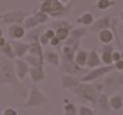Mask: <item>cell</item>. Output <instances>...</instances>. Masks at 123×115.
Listing matches in <instances>:
<instances>
[{
	"label": "cell",
	"instance_id": "1",
	"mask_svg": "<svg viewBox=\"0 0 123 115\" xmlns=\"http://www.w3.org/2000/svg\"><path fill=\"white\" fill-rule=\"evenodd\" d=\"M0 84H9L13 88V97H27L25 86L22 84V79L18 77L15 70V59L0 54Z\"/></svg>",
	"mask_w": 123,
	"mask_h": 115
},
{
	"label": "cell",
	"instance_id": "2",
	"mask_svg": "<svg viewBox=\"0 0 123 115\" xmlns=\"http://www.w3.org/2000/svg\"><path fill=\"white\" fill-rule=\"evenodd\" d=\"M36 11L47 13L53 20L63 18V16L71 15V11H73V2L63 4V2H60V0H42V4L36 7Z\"/></svg>",
	"mask_w": 123,
	"mask_h": 115
},
{
	"label": "cell",
	"instance_id": "3",
	"mask_svg": "<svg viewBox=\"0 0 123 115\" xmlns=\"http://www.w3.org/2000/svg\"><path fill=\"white\" fill-rule=\"evenodd\" d=\"M71 92H73L80 101L92 104L94 108H96L98 99H100V94H101L100 88H98V84H96V81H94V83H83V81H81V83L78 84V86H74Z\"/></svg>",
	"mask_w": 123,
	"mask_h": 115
},
{
	"label": "cell",
	"instance_id": "4",
	"mask_svg": "<svg viewBox=\"0 0 123 115\" xmlns=\"http://www.w3.org/2000/svg\"><path fill=\"white\" fill-rule=\"evenodd\" d=\"M47 101H49V99H47L45 94H43L42 90L36 86V84H33V86L29 88V92H27L24 108H40V106H43Z\"/></svg>",
	"mask_w": 123,
	"mask_h": 115
},
{
	"label": "cell",
	"instance_id": "5",
	"mask_svg": "<svg viewBox=\"0 0 123 115\" xmlns=\"http://www.w3.org/2000/svg\"><path fill=\"white\" fill-rule=\"evenodd\" d=\"M101 81H103L105 94L112 95L118 88H121V86H123V72H119V70H112V72L107 74Z\"/></svg>",
	"mask_w": 123,
	"mask_h": 115
},
{
	"label": "cell",
	"instance_id": "6",
	"mask_svg": "<svg viewBox=\"0 0 123 115\" xmlns=\"http://www.w3.org/2000/svg\"><path fill=\"white\" fill-rule=\"evenodd\" d=\"M112 70H116L114 65H101V67H98V68L89 70L85 76H81V81H83V83H94V81H98V79H103Z\"/></svg>",
	"mask_w": 123,
	"mask_h": 115
},
{
	"label": "cell",
	"instance_id": "7",
	"mask_svg": "<svg viewBox=\"0 0 123 115\" xmlns=\"http://www.w3.org/2000/svg\"><path fill=\"white\" fill-rule=\"evenodd\" d=\"M49 20H51V16L47 15V13H43V11H33V15L25 18V22H24V27H25L27 31H29V29H36V27H40V25H43V23H47Z\"/></svg>",
	"mask_w": 123,
	"mask_h": 115
},
{
	"label": "cell",
	"instance_id": "8",
	"mask_svg": "<svg viewBox=\"0 0 123 115\" xmlns=\"http://www.w3.org/2000/svg\"><path fill=\"white\" fill-rule=\"evenodd\" d=\"M89 72L87 67H80L76 61H62L60 63V74H69V76H85Z\"/></svg>",
	"mask_w": 123,
	"mask_h": 115
},
{
	"label": "cell",
	"instance_id": "9",
	"mask_svg": "<svg viewBox=\"0 0 123 115\" xmlns=\"http://www.w3.org/2000/svg\"><path fill=\"white\" fill-rule=\"evenodd\" d=\"M27 13L25 11H9V13H4V15H0V22H4L6 25H15V23H24L27 18Z\"/></svg>",
	"mask_w": 123,
	"mask_h": 115
},
{
	"label": "cell",
	"instance_id": "10",
	"mask_svg": "<svg viewBox=\"0 0 123 115\" xmlns=\"http://www.w3.org/2000/svg\"><path fill=\"white\" fill-rule=\"evenodd\" d=\"M87 31H89V27H76V29H73L69 38L63 42V45H71V47H74V49L78 50L80 49V42H81V38L87 34Z\"/></svg>",
	"mask_w": 123,
	"mask_h": 115
},
{
	"label": "cell",
	"instance_id": "11",
	"mask_svg": "<svg viewBox=\"0 0 123 115\" xmlns=\"http://www.w3.org/2000/svg\"><path fill=\"white\" fill-rule=\"evenodd\" d=\"M112 18H114V16H109V15L96 18V20H94V23H92V25L89 27V31H92V32H96V34H98V32H100V31H103V29H111Z\"/></svg>",
	"mask_w": 123,
	"mask_h": 115
},
{
	"label": "cell",
	"instance_id": "12",
	"mask_svg": "<svg viewBox=\"0 0 123 115\" xmlns=\"http://www.w3.org/2000/svg\"><path fill=\"white\" fill-rule=\"evenodd\" d=\"M98 52H100V56H101V63H103V65H114V61H112L114 47H112L111 43H101V47L98 49Z\"/></svg>",
	"mask_w": 123,
	"mask_h": 115
},
{
	"label": "cell",
	"instance_id": "13",
	"mask_svg": "<svg viewBox=\"0 0 123 115\" xmlns=\"http://www.w3.org/2000/svg\"><path fill=\"white\" fill-rule=\"evenodd\" d=\"M80 83H81V77H78V76L60 74V84H62V88H65V90H73L74 86H78Z\"/></svg>",
	"mask_w": 123,
	"mask_h": 115
},
{
	"label": "cell",
	"instance_id": "14",
	"mask_svg": "<svg viewBox=\"0 0 123 115\" xmlns=\"http://www.w3.org/2000/svg\"><path fill=\"white\" fill-rule=\"evenodd\" d=\"M25 32H27V29L24 27V23H15V25H9V31H7V34H9V38L11 40H24L25 38Z\"/></svg>",
	"mask_w": 123,
	"mask_h": 115
},
{
	"label": "cell",
	"instance_id": "15",
	"mask_svg": "<svg viewBox=\"0 0 123 115\" xmlns=\"http://www.w3.org/2000/svg\"><path fill=\"white\" fill-rule=\"evenodd\" d=\"M103 63H101V56L98 52V49H91L89 50V58H87V68L92 70V68H98Z\"/></svg>",
	"mask_w": 123,
	"mask_h": 115
},
{
	"label": "cell",
	"instance_id": "16",
	"mask_svg": "<svg viewBox=\"0 0 123 115\" xmlns=\"http://www.w3.org/2000/svg\"><path fill=\"white\" fill-rule=\"evenodd\" d=\"M15 70H16V74H18L20 79H24V77L29 76L31 67L27 65V61L24 59V58H16V59H15Z\"/></svg>",
	"mask_w": 123,
	"mask_h": 115
},
{
	"label": "cell",
	"instance_id": "17",
	"mask_svg": "<svg viewBox=\"0 0 123 115\" xmlns=\"http://www.w3.org/2000/svg\"><path fill=\"white\" fill-rule=\"evenodd\" d=\"M96 110L101 111V113H109V110H112V108H111V95H109V94H105V92L100 94V99H98Z\"/></svg>",
	"mask_w": 123,
	"mask_h": 115
},
{
	"label": "cell",
	"instance_id": "18",
	"mask_svg": "<svg viewBox=\"0 0 123 115\" xmlns=\"http://www.w3.org/2000/svg\"><path fill=\"white\" fill-rule=\"evenodd\" d=\"M43 59H45V63H49V65H53V67H60V63H62L60 54H58L56 50H53V49L43 50Z\"/></svg>",
	"mask_w": 123,
	"mask_h": 115
},
{
	"label": "cell",
	"instance_id": "19",
	"mask_svg": "<svg viewBox=\"0 0 123 115\" xmlns=\"http://www.w3.org/2000/svg\"><path fill=\"white\" fill-rule=\"evenodd\" d=\"M29 77L33 81V84H38L45 79V72H43V67H31L29 70Z\"/></svg>",
	"mask_w": 123,
	"mask_h": 115
},
{
	"label": "cell",
	"instance_id": "20",
	"mask_svg": "<svg viewBox=\"0 0 123 115\" xmlns=\"http://www.w3.org/2000/svg\"><path fill=\"white\" fill-rule=\"evenodd\" d=\"M76 52H78V50L74 49V47H71V45H62V50H60L62 61H74Z\"/></svg>",
	"mask_w": 123,
	"mask_h": 115
},
{
	"label": "cell",
	"instance_id": "21",
	"mask_svg": "<svg viewBox=\"0 0 123 115\" xmlns=\"http://www.w3.org/2000/svg\"><path fill=\"white\" fill-rule=\"evenodd\" d=\"M13 49H15L16 58H24L27 52H29V43L24 42V40H16V42L13 43Z\"/></svg>",
	"mask_w": 123,
	"mask_h": 115
},
{
	"label": "cell",
	"instance_id": "22",
	"mask_svg": "<svg viewBox=\"0 0 123 115\" xmlns=\"http://www.w3.org/2000/svg\"><path fill=\"white\" fill-rule=\"evenodd\" d=\"M94 15H92V13H83V15H80L78 16V25H81V27H91L92 23H94Z\"/></svg>",
	"mask_w": 123,
	"mask_h": 115
},
{
	"label": "cell",
	"instance_id": "23",
	"mask_svg": "<svg viewBox=\"0 0 123 115\" xmlns=\"http://www.w3.org/2000/svg\"><path fill=\"white\" fill-rule=\"evenodd\" d=\"M51 29H74L73 23L65 18H56L51 22Z\"/></svg>",
	"mask_w": 123,
	"mask_h": 115
},
{
	"label": "cell",
	"instance_id": "24",
	"mask_svg": "<svg viewBox=\"0 0 123 115\" xmlns=\"http://www.w3.org/2000/svg\"><path fill=\"white\" fill-rule=\"evenodd\" d=\"M42 29H38V27H36V29H29V31L25 32V42L27 43H31V42H40V36H42Z\"/></svg>",
	"mask_w": 123,
	"mask_h": 115
},
{
	"label": "cell",
	"instance_id": "25",
	"mask_svg": "<svg viewBox=\"0 0 123 115\" xmlns=\"http://www.w3.org/2000/svg\"><path fill=\"white\" fill-rule=\"evenodd\" d=\"M24 59L27 61V65H29V67H43V63H45V59L35 56V54H25Z\"/></svg>",
	"mask_w": 123,
	"mask_h": 115
},
{
	"label": "cell",
	"instance_id": "26",
	"mask_svg": "<svg viewBox=\"0 0 123 115\" xmlns=\"http://www.w3.org/2000/svg\"><path fill=\"white\" fill-rule=\"evenodd\" d=\"M98 40H100V43H111L114 38V32H112V29H103V31L98 32Z\"/></svg>",
	"mask_w": 123,
	"mask_h": 115
},
{
	"label": "cell",
	"instance_id": "27",
	"mask_svg": "<svg viewBox=\"0 0 123 115\" xmlns=\"http://www.w3.org/2000/svg\"><path fill=\"white\" fill-rule=\"evenodd\" d=\"M27 54H35V56H38V58L43 59V45L40 42H31L29 43V52Z\"/></svg>",
	"mask_w": 123,
	"mask_h": 115
},
{
	"label": "cell",
	"instance_id": "28",
	"mask_svg": "<svg viewBox=\"0 0 123 115\" xmlns=\"http://www.w3.org/2000/svg\"><path fill=\"white\" fill-rule=\"evenodd\" d=\"M63 115H78V106L69 99H63Z\"/></svg>",
	"mask_w": 123,
	"mask_h": 115
},
{
	"label": "cell",
	"instance_id": "29",
	"mask_svg": "<svg viewBox=\"0 0 123 115\" xmlns=\"http://www.w3.org/2000/svg\"><path fill=\"white\" fill-rule=\"evenodd\" d=\"M87 58H89V50L78 49V52H76V58H74V61H76L80 67H87Z\"/></svg>",
	"mask_w": 123,
	"mask_h": 115
},
{
	"label": "cell",
	"instance_id": "30",
	"mask_svg": "<svg viewBox=\"0 0 123 115\" xmlns=\"http://www.w3.org/2000/svg\"><path fill=\"white\" fill-rule=\"evenodd\" d=\"M54 36H56V31L49 27V29H45V31L42 32V36H40V43H42V45H49V42L54 38Z\"/></svg>",
	"mask_w": 123,
	"mask_h": 115
},
{
	"label": "cell",
	"instance_id": "31",
	"mask_svg": "<svg viewBox=\"0 0 123 115\" xmlns=\"http://www.w3.org/2000/svg\"><path fill=\"white\" fill-rule=\"evenodd\" d=\"M0 54L6 58H9V59H16V54H15V49H13V43H6L2 49H0Z\"/></svg>",
	"mask_w": 123,
	"mask_h": 115
},
{
	"label": "cell",
	"instance_id": "32",
	"mask_svg": "<svg viewBox=\"0 0 123 115\" xmlns=\"http://www.w3.org/2000/svg\"><path fill=\"white\" fill-rule=\"evenodd\" d=\"M111 108H112V110H121V108H123V95H119V94H112V95H111Z\"/></svg>",
	"mask_w": 123,
	"mask_h": 115
},
{
	"label": "cell",
	"instance_id": "33",
	"mask_svg": "<svg viewBox=\"0 0 123 115\" xmlns=\"http://www.w3.org/2000/svg\"><path fill=\"white\" fill-rule=\"evenodd\" d=\"M114 5H116L114 0H98L96 2V9H100V11H105V9L114 7Z\"/></svg>",
	"mask_w": 123,
	"mask_h": 115
},
{
	"label": "cell",
	"instance_id": "34",
	"mask_svg": "<svg viewBox=\"0 0 123 115\" xmlns=\"http://www.w3.org/2000/svg\"><path fill=\"white\" fill-rule=\"evenodd\" d=\"M78 115H96V113H94V110H92L91 106L80 104V106H78Z\"/></svg>",
	"mask_w": 123,
	"mask_h": 115
},
{
	"label": "cell",
	"instance_id": "35",
	"mask_svg": "<svg viewBox=\"0 0 123 115\" xmlns=\"http://www.w3.org/2000/svg\"><path fill=\"white\" fill-rule=\"evenodd\" d=\"M54 31H56V38H60L62 42H65V40L69 38V34H71L73 29H54Z\"/></svg>",
	"mask_w": 123,
	"mask_h": 115
},
{
	"label": "cell",
	"instance_id": "36",
	"mask_svg": "<svg viewBox=\"0 0 123 115\" xmlns=\"http://www.w3.org/2000/svg\"><path fill=\"white\" fill-rule=\"evenodd\" d=\"M49 45H51V47H54V49H60V47L63 45V42H62L60 38H56V36H54V38L49 42Z\"/></svg>",
	"mask_w": 123,
	"mask_h": 115
},
{
	"label": "cell",
	"instance_id": "37",
	"mask_svg": "<svg viewBox=\"0 0 123 115\" xmlns=\"http://www.w3.org/2000/svg\"><path fill=\"white\" fill-rule=\"evenodd\" d=\"M2 113H4V115H18V111H16L15 108H4Z\"/></svg>",
	"mask_w": 123,
	"mask_h": 115
},
{
	"label": "cell",
	"instance_id": "38",
	"mask_svg": "<svg viewBox=\"0 0 123 115\" xmlns=\"http://www.w3.org/2000/svg\"><path fill=\"white\" fill-rule=\"evenodd\" d=\"M119 59H121V50H114V52H112V61H119Z\"/></svg>",
	"mask_w": 123,
	"mask_h": 115
},
{
	"label": "cell",
	"instance_id": "39",
	"mask_svg": "<svg viewBox=\"0 0 123 115\" xmlns=\"http://www.w3.org/2000/svg\"><path fill=\"white\" fill-rule=\"evenodd\" d=\"M114 68H116V70H119V72H123V59H119V61H116V63H114Z\"/></svg>",
	"mask_w": 123,
	"mask_h": 115
},
{
	"label": "cell",
	"instance_id": "40",
	"mask_svg": "<svg viewBox=\"0 0 123 115\" xmlns=\"http://www.w3.org/2000/svg\"><path fill=\"white\" fill-rule=\"evenodd\" d=\"M6 43H7V40H6V36H2V38H0V49H2Z\"/></svg>",
	"mask_w": 123,
	"mask_h": 115
},
{
	"label": "cell",
	"instance_id": "41",
	"mask_svg": "<svg viewBox=\"0 0 123 115\" xmlns=\"http://www.w3.org/2000/svg\"><path fill=\"white\" fill-rule=\"evenodd\" d=\"M118 18H119V22H123V11L119 13V16H118Z\"/></svg>",
	"mask_w": 123,
	"mask_h": 115
},
{
	"label": "cell",
	"instance_id": "42",
	"mask_svg": "<svg viewBox=\"0 0 123 115\" xmlns=\"http://www.w3.org/2000/svg\"><path fill=\"white\" fill-rule=\"evenodd\" d=\"M2 36H4V29H0V38H2Z\"/></svg>",
	"mask_w": 123,
	"mask_h": 115
},
{
	"label": "cell",
	"instance_id": "43",
	"mask_svg": "<svg viewBox=\"0 0 123 115\" xmlns=\"http://www.w3.org/2000/svg\"><path fill=\"white\" fill-rule=\"evenodd\" d=\"M60 2H63V4H69V2H71V0H60Z\"/></svg>",
	"mask_w": 123,
	"mask_h": 115
},
{
	"label": "cell",
	"instance_id": "44",
	"mask_svg": "<svg viewBox=\"0 0 123 115\" xmlns=\"http://www.w3.org/2000/svg\"><path fill=\"white\" fill-rule=\"evenodd\" d=\"M121 59H123V50H121Z\"/></svg>",
	"mask_w": 123,
	"mask_h": 115
},
{
	"label": "cell",
	"instance_id": "45",
	"mask_svg": "<svg viewBox=\"0 0 123 115\" xmlns=\"http://www.w3.org/2000/svg\"><path fill=\"white\" fill-rule=\"evenodd\" d=\"M0 115H4V113H0Z\"/></svg>",
	"mask_w": 123,
	"mask_h": 115
}]
</instances>
